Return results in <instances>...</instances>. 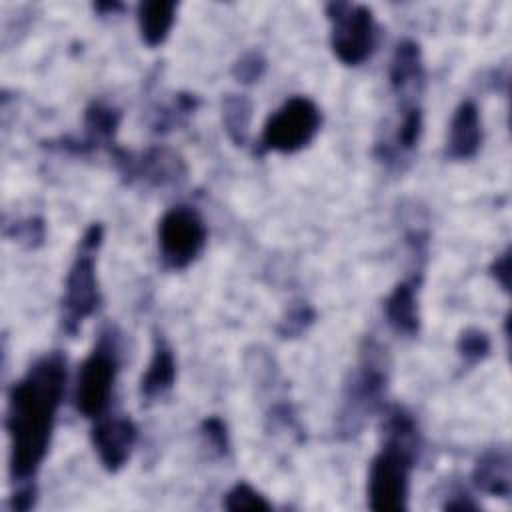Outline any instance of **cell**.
<instances>
[{
    "label": "cell",
    "instance_id": "cell-1",
    "mask_svg": "<svg viewBox=\"0 0 512 512\" xmlns=\"http://www.w3.org/2000/svg\"><path fill=\"white\" fill-rule=\"evenodd\" d=\"M64 388L66 356L62 352L38 358L10 388L6 432L10 438V478L14 482H32L42 466Z\"/></svg>",
    "mask_w": 512,
    "mask_h": 512
},
{
    "label": "cell",
    "instance_id": "cell-2",
    "mask_svg": "<svg viewBox=\"0 0 512 512\" xmlns=\"http://www.w3.org/2000/svg\"><path fill=\"white\" fill-rule=\"evenodd\" d=\"M420 448L422 438L414 416L404 406H388L382 418V446L368 470V504L374 512L408 508L410 472Z\"/></svg>",
    "mask_w": 512,
    "mask_h": 512
},
{
    "label": "cell",
    "instance_id": "cell-3",
    "mask_svg": "<svg viewBox=\"0 0 512 512\" xmlns=\"http://www.w3.org/2000/svg\"><path fill=\"white\" fill-rule=\"evenodd\" d=\"M384 352L374 340L366 344L360 364L344 390L338 418L340 434H358L366 418L382 406L388 388V360Z\"/></svg>",
    "mask_w": 512,
    "mask_h": 512
},
{
    "label": "cell",
    "instance_id": "cell-4",
    "mask_svg": "<svg viewBox=\"0 0 512 512\" xmlns=\"http://www.w3.org/2000/svg\"><path fill=\"white\" fill-rule=\"evenodd\" d=\"M102 238V224H92L84 232L78 254L68 270L62 296V330L68 334H76L80 324L92 316L102 302L96 276V252Z\"/></svg>",
    "mask_w": 512,
    "mask_h": 512
},
{
    "label": "cell",
    "instance_id": "cell-5",
    "mask_svg": "<svg viewBox=\"0 0 512 512\" xmlns=\"http://www.w3.org/2000/svg\"><path fill=\"white\" fill-rule=\"evenodd\" d=\"M118 374V338L112 330H104L94 350L86 356L78 370L74 404L86 418H102L110 404Z\"/></svg>",
    "mask_w": 512,
    "mask_h": 512
},
{
    "label": "cell",
    "instance_id": "cell-6",
    "mask_svg": "<svg viewBox=\"0 0 512 512\" xmlns=\"http://www.w3.org/2000/svg\"><path fill=\"white\" fill-rule=\"evenodd\" d=\"M330 20V44L334 56L346 66L362 64L376 44L374 14L364 4L330 2L326 4Z\"/></svg>",
    "mask_w": 512,
    "mask_h": 512
},
{
    "label": "cell",
    "instance_id": "cell-7",
    "mask_svg": "<svg viewBox=\"0 0 512 512\" xmlns=\"http://www.w3.org/2000/svg\"><path fill=\"white\" fill-rule=\"evenodd\" d=\"M320 124L318 106L306 96H292L266 120L260 144L282 154L298 152L312 142Z\"/></svg>",
    "mask_w": 512,
    "mask_h": 512
},
{
    "label": "cell",
    "instance_id": "cell-8",
    "mask_svg": "<svg viewBox=\"0 0 512 512\" xmlns=\"http://www.w3.org/2000/svg\"><path fill=\"white\" fill-rule=\"evenodd\" d=\"M206 224L202 216L186 204L172 206L158 222V248L166 268L182 270L190 266L206 244Z\"/></svg>",
    "mask_w": 512,
    "mask_h": 512
},
{
    "label": "cell",
    "instance_id": "cell-9",
    "mask_svg": "<svg viewBox=\"0 0 512 512\" xmlns=\"http://www.w3.org/2000/svg\"><path fill=\"white\" fill-rule=\"evenodd\" d=\"M108 152L126 182L138 180L148 186L166 188L180 186L188 174L182 156L166 146H152L140 154H134L114 144Z\"/></svg>",
    "mask_w": 512,
    "mask_h": 512
},
{
    "label": "cell",
    "instance_id": "cell-10",
    "mask_svg": "<svg viewBox=\"0 0 512 512\" xmlns=\"http://www.w3.org/2000/svg\"><path fill=\"white\" fill-rule=\"evenodd\" d=\"M120 120H122V114L118 108H114L102 100H94L88 104V108L84 112L82 138L66 136L60 140H50L48 148L70 152V154H90L102 146H106L110 150L116 144L114 136L118 132Z\"/></svg>",
    "mask_w": 512,
    "mask_h": 512
},
{
    "label": "cell",
    "instance_id": "cell-11",
    "mask_svg": "<svg viewBox=\"0 0 512 512\" xmlns=\"http://www.w3.org/2000/svg\"><path fill=\"white\" fill-rule=\"evenodd\" d=\"M138 438L136 424L126 416L98 418L92 428V444L108 472H118L130 458Z\"/></svg>",
    "mask_w": 512,
    "mask_h": 512
},
{
    "label": "cell",
    "instance_id": "cell-12",
    "mask_svg": "<svg viewBox=\"0 0 512 512\" xmlns=\"http://www.w3.org/2000/svg\"><path fill=\"white\" fill-rule=\"evenodd\" d=\"M388 76L392 90L402 98V108H408V98L420 94L424 86V60L420 46L414 40H402L396 44Z\"/></svg>",
    "mask_w": 512,
    "mask_h": 512
},
{
    "label": "cell",
    "instance_id": "cell-13",
    "mask_svg": "<svg viewBox=\"0 0 512 512\" xmlns=\"http://www.w3.org/2000/svg\"><path fill=\"white\" fill-rule=\"evenodd\" d=\"M482 142V122L478 106L464 100L452 114L450 132L446 142V156L452 160H468L476 156Z\"/></svg>",
    "mask_w": 512,
    "mask_h": 512
},
{
    "label": "cell",
    "instance_id": "cell-14",
    "mask_svg": "<svg viewBox=\"0 0 512 512\" xmlns=\"http://www.w3.org/2000/svg\"><path fill=\"white\" fill-rule=\"evenodd\" d=\"M422 276H412L398 282L384 300V314L390 328L404 336H416L420 330L418 286Z\"/></svg>",
    "mask_w": 512,
    "mask_h": 512
},
{
    "label": "cell",
    "instance_id": "cell-15",
    "mask_svg": "<svg viewBox=\"0 0 512 512\" xmlns=\"http://www.w3.org/2000/svg\"><path fill=\"white\" fill-rule=\"evenodd\" d=\"M176 380V358L170 348V344L156 334L154 338V352L150 358V364L140 380V396L146 402H152L160 396H164Z\"/></svg>",
    "mask_w": 512,
    "mask_h": 512
},
{
    "label": "cell",
    "instance_id": "cell-16",
    "mask_svg": "<svg viewBox=\"0 0 512 512\" xmlns=\"http://www.w3.org/2000/svg\"><path fill=\"white\" fill-rule=\"evenodd\" d=\"M474 486L490 496H510V454L506 448H492L484 452L472 470Z\"/></svg>",
    "mask_w": 512,
    "mask_h": 512
},
{
    "label": "cell",
    "instance_id": "cell-17",
    "mask_svg": "<svg viewBox=\"0 0 512 512\" xmlns=\"http://www.w3.org/2000/svg\"><path fill=\"white\" fill-rule=\"evenodd\" d=\"M176 2L172 0H148L138 4V28L146 46H160L174 24Z\"/></svg>",
    "mask_w": 512,
    "mask_h": 512
},
{
    "label": "cell",
    "instance_id": "cell-18",
    "mask_svg": "<svg viewBox=\"0 0 512 512\" xmlns=\"http://www.w3.org/2000/svg\"><path fill=\"white\" fill-rule=\"evenodd\" d=\"M252 100L244 94H228L222 100V122L228 138L236 146H244L250 134Z\"/></svg>",
    "mask_w": 512,
    "mask_h": 512
},
{
    "label": "cell",
    "instance_id": "cell-19",
    "mask_svg": "<svg viewBox=\"0 0 512 512\" xmlns=\"http://www.w3.org/2000/svg\"><path fill=\"white\" fill-rule=\"evenodd\" d=\"M198 104L200 102L194 94H188V92L178 94L170 106L160 108L156 112V118L152 122V130L158 132V134H164V132L172 130L174 126L182 124L198 108Z\"/></svg>",
    "mask_w": 512,
    "mask_h": 512
},
{
    "label": "cell",
    "instance_id": "cell-20",
    "mask_svg": "<svg viewBox=\"0 0 512 512\" xmlns=\"http://www.w3.org/2000/svg\"><path fill=\"white\" fill-rule=\"evenodd\" d=\"M456 350L468 366H474L490 354V338L480 328H466L458 336Z\"/></svg>",
    "mask_w": 512,
    "mask_h": 512
},
{
    "label": "cell",
    "instance_id": "cell-21",
    "mask_svg": "<svg viewBox=\"0 0 512 512\" xmlns=\"http://www.w3.org/2000/svg\"><path fill=\"white\" fill-rule=\"evenodd\" d=\"M224 508L230 512H240V510H272V504L250 484L238 482L234 484L226 498H224Z\"/></svg>",
    "mask_w": 512,
    "mask_h": 512
},
{
    "label": "cell",
    "instance_id": "cell-22",
    "mask_svg": "<svg viewBox=\"0 0 512 512\" xmlns=\"http://www.w3.org/2000/svg\"><path fill=\"white\" fill-rule=\"evenodd\" d=\"M314 318H316V312L308 302H296L282 316V320L278 324V334L282 338H296L308 330V326L314 322Z\"/></svg>",
    "mask_w": 512,
    "mask_h": 512
},
{
    "label": "cell",
    "instance_id": "cell-23",
    "mask_svg": "<svg viewBox=\"0 0 512 512\" xmlns=\"http://www.w3.org/2000/svg\"><path fill=\"white\" fill-rule=\"evenodd\" d=\"M266 72V58L258 50H248L244 52L232 66V76L236 82L250 86L258 82Z\"/></svg>",
    "mask_w": 512,
    "mask_h": 512
},
{
    "label": "cell",
    "instance_id": "cell-24",
    "mask_svg": "<svg viewBox=\"0 0 512 512\" xmlns=\"http://www.w3.org/2000/svg\"><path fill=\"white\" fill-rule=\"evenodd\" d=\"M200 434L204 438V442L218 454L224 456L228 452L230 440H228V430L226 424L222 422V418L218 416H208L202 420L200 424Z\"/></svg>",
    "mask_w": 512,
    "mask_h": 512
},
{
    "label": "cell",
    "instance_id": "cell-25",
    "mask_svg": "<svg viewBox=\"0 0 512 512\" xmlns=\"http://www.w3.org/2000/svg\"><path fill=\"white\" fill-rule=\"evenodd\" d=\"M14 238L26 242L28 246H36L44 240V222L40 218H30L26 222L14 224Z\"/></svg>",
    "mask_w": 512,
    "mask_h": 512
},
{
    "label": "cell",
    "instance_id": "cell-26",
    "mask_svg": "<svg viewBox=\"0 0 512 512\" xmlns=\"http://www.w3.org/2000/svg\"><path fill=\"white\" fill-rule=\"evenodd\" d=\"M36 502V486L34 482H24L20 488L10 496V508L16 512H26Z\"/></svg>",
    "mask_w": 512,
    "mask_h": 512
},
{
    "label": "cell",
    "instance_id": "cell-27",
    "mask_svg": "<svg viewBox=\"0 0 512 512\" xmlns=\"http://www.w3.org/2000/svg\"><path fill=\"white\" fill-rule=\"evenodd\" d=\"M490 272L494 276V280L500 284V288L504 292L510 290V250H504L500 256L494 258Z\"/></svg>",
    "mask_w": 512,
    "mask_h": 512
},
{
    "label": "cell",
    "instance_id": "cell-28",
    "mask_svg": "<svg viewBox=\"0 0 512 512\" xmlns=\"http://www.w3.org/2000/svg\"><path fill=\"white\" fill-rule=\"evenodd\" d=\"M444 510H478V504L466 492H454L444 504Z\"/></svg>",
    "mask_w": 512,
    "mask_h": 512
},
{
    "label": "cell",
    "instance_id": "cell-29",
    "mask_svg": "<svg viewBox=\"0 0 512 512\" xmlns=\"http://www.w3.org/2000/svg\"><path fill=\"white\" fill-rule=\"evenodd\" d=\"M94 10L102 12V14H108V12H118L122 10V4L120 2H100V4H94Z\"/></svg>",
    "mask_w": 512,
    "mask_h": 512
}]
</instances>
